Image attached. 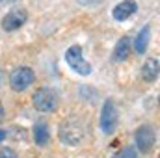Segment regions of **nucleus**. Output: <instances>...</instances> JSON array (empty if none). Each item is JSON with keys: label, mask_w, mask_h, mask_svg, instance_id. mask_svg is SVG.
<instances>
[{"label": "nucleus", "mask_w": 160, "mask_h": 158, "mask_svg": "<svg viewBox=\"0 0 160 158\" xmlns=\"http://www.w3.org/2000/svg\"><path fill=\"white\" fill-rule=\"evenodd\" d=\"M32 102H34L36 110H39L43 114H48V112H54L58 108V95L52 87H39L34 93Z\"/></svg>", "instance_id": "f257e3e1"}, {"label": "nucleus", "mask_w": 160, "mask_h": 158, "mask_svg": "<svg viewBox=\"0 0 160 158\" xmlns=\"http://www.w3.org/2000/svg\"><path fill=\"white\" fill-rule=\"evenodd\" d=\"M65 62H67V65L77 73L80 77H88V75H91V65L84 60V52H82V47L80 45H73L71 48H67V52H65Z\"/></svg>", "instance_id": "f03ea898"}, {"label": "nucleus", "mask_w": 160, "mask_h": 158, "mask_svg": "<svg viewBox=\"0 0 160 158\" xmlns=\"http://www.w3.org/2000/svg\"><path fill=\"white\" fill-rule=\"evenodd\" d=\"M34 80H36V75L30 67H17L9 75V86L13 91H24L34 84Z\"/></svg>", "instance_id": "7ed1b4c3"}, {"label": "nucleus", "mask_w": 160, "mask_h": 158, "mask_svg": "<svg viewBox=\"0 0 160 158\" xmlns=\"http://www.w3.org/2000/svg\"><path fill=\"white\" fill-rule=\"evenodd\" d=\"M84 138V128L78 121H67L65 125L60 126V140L67 145H77Z\"/></svg>", "instance_id": "20e7f679"}, {"label": "nucleus", "mask_w": 160, "mask_h": 158, "mask_svg": "<svg viewBox=\"0 0 160 158\" xmlns=\"http://www.w3.org/2000/svg\"><path fill=\"white\" fill-rule=\"evenodd\" d=\"M118 119H119L118 108H116L114 101L108 99L104 102V106H102V112H101V128H102V132L104 134H112L116 130V126H118Z\"/></svg>", "instance_id": "39448f33"}, {"label": "nucleus", "mask_w": 160, "mask_h": 158, "mask_svg": "<svg viewBox=\"0 0 160 158\" xmlns=\"http://www.w3.org/2000/svg\"><path fill=\"white\" fill-rule=\"evenodd\" d=\"M26 21H28V11L22 9V7H17V9H11L8 15H4V19H2V28H4L6 32H15V30H19Z\"/></svg>", "instance_id": "423d86ee"}, {"label": "nucleus", "mask_w": 160, "mask_h": 158, "mask_svg": "<svg viewBox=\"0 0 160 158\" xmlns=\"http://www.w3.org/2000/svg\"><path fill=\"white\" fill-rule=\"evenodd\" d=\"M136 145L140 149V153H149L155 145V128L149 125H143L136 130Z\"/></svg>", "instance_id": "0eeeda50"}, {"label": "nucleus", "mask_w": 160, "mask_h": 158, "mask_svg": "<svg viewBox=\"0 0 160 158\" xmlns=\"http://www.w3.org/2000/svg\"><path fill=\"white\" fill-rule=\"evenodd\" d=\"M136 9H138V4H136L134 0H123L121 4H118V6L114 7L112 15H114L116 21H127L130 15L136 13Z\"/></svg>", "instance_id": "6e6552de"}, {"label": "nucleus", "mask_w": 160, "mask_h": 158, "mask_svg": "<svg viewBox=\"0 0 160 158\" xmlns=\"http://www.w3.org/2000/svg\"><path fill=\"white\" fill-rule=\"evenodd\" d=\"M128 54H130V39L128 37H121L118 41V45H116V48H114L112 60L116 63H121V62H125L128 58Z\"/></svg>", "instance_id": "1a4fd4ad"}, {"label": "nucleus", "mask_w": 160, "mask_h": 158, "mask_svg": "<svg viewBox=\"0 0 160 158\" xmlns=\"http://www.w3.org/2000/svg\"><path fill=\"white\" fill-rule=\"evenodd\" d=\"M149 37H151V26L145 24V26L140 30V34L136 36V39H134V50H136V54H143V52L147 50Z\"/></svg>", "instance_id": "9d476101"}, {"label": "nucleus", "mask_w": 160, "mask_h": 158, "mask_svg": "<svg viewBox=\"0 0 160 158\" xmlns=\"http://www.w3.org/2000/svg\"><path fill=\"white\" fill-rule=\"evenodd\" d=\"M158 77V60L157 58H149L143 67H142V78L145 82H155Z\"/></svg>", "instance_id": "9b49d317"}, {"label": "nucleus", "mask_w": 160, "mask_h": 158, "mask_svg": "<svg viewBox=\"0 0 160 158\" xmlns=\"http://www.w3.org/2000/svg\"><path fill=\"white\" fill-rule=\"evenodd\" d=\"M48 138H50V134H48V125H45V123H36V126H34V140H36V143H38V145H45V143H48Z\"/></svg>", "instance_id": "f8f14e48"}, {"label": "nucleus", "mask_w": 160, "mask_h": 158, "mask_svg": "<svg viewBox=\"0 0 160 158\" xmlns=\"http://www.w3.org/2000/svg\"><path fill=\"white\" fill-rule=\"evenodd\" d=\"M114 158H138V153L132 147H125V149H121L119 153H116Z\"/></svg>", "instance_id": "ddd939ff"}, {"label": "nucleus", "mask_w": 160, "mask_h": 158, "mask_svg": "<svg viewBox=\"0 0 160 158\" xmlns=\"http://www.w3.org/2000/svg\"><path fill=\"white\" fill-rule=\"evenodd\" d=\"M0 158H19V156L15 155L13 149H9V147H0Z\"/></svg>", "instance_id": "4468645a"}, {"label": "nucleus", "mask_w": 160, "mask_h": 158, "mask_svg": "<svg viewBox=\"0 0 160 158\" xmlns=\"http://www.w3.org/2000/svg\"><path fill=\"white\" fill-rule=\"evenodd\" d=\"M102 0H78V4L82 6H99Z\"/></svg>", "instance_id": "2eb2a0df"}, {"label": "nucleus", "mask_w": 160, "mask_h": 158, "mask_svg": "<svg viewBox=\"0 0 160 158\" xmlns=\"http://www.w3.org/2000/svg\"><path fill=\"white\" fill-rule=\"evenodd\" d=\"M15 0H0V7H4V6H8V4H13Z\"/></svg>", "instance_id": "dca6fc26"}, {"label": "nucleus", "mask_w": 160, "mask_h": 158, "mask_svg": "<svg viewBox=\"0 0 160 158\" xmlns=\"http://www.w3.org/2000/svg\"><path fill=\"white\" fill-rule=\"evenodd\" d=\"M4 119V106H2V102H0V121Z\"/></svg>", "instance_id": "f3484780"}, {"label": "nucleus", "mask_w": 160, "mask_h": 158, "mask_svg": "<svg viewBox=\"0 0 160 158\" xmlns=\"http://www.w3.org/2000/svg\"><path fill=\"white\" fill-rule=\"evenodd\" d=\"M4 138H6V132H4V130H0V140H4Z\"/></svg>", "instance_id": "a211bd4d"}]
</instances>
